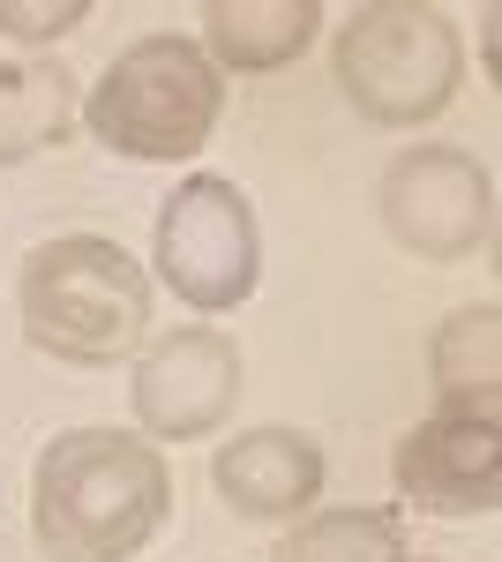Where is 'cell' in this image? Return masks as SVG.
<instances>
[{"mask_svg": "<svg viewBox=\"0 0 502 562\" xmlns=\"http://www.w3.org/2000/svg\"><path fill=\"white\" fill-rule=\"evenodd\" d=\"M172 518V465L127 428H68L31 473L45 562H135Z\"/></svg>", "mask_w": 502, "mask_h": 562, "instance_id": "1", "label": "cell"}, {"mask_svg": "<svg viewBox=\"0 0 502 562\" xmlns=\"http://www.w3.org/2000/svg\"><path fill=\"white\" fill-rule=\"evenodd\" d=\"M23 338L68 368H113L150 338V278L105 233H60L15 278Z\"/></svg>", "mask_w": 502, "mask_h": 562, "instance_id": "2", "label": "cell"}, {"mask_svg": "<svg viewBox=\"0 0 502 562\" xmlns=\"http://www.w3.org/2000/svg\"><path fill=\"white\" fill-rule=\"evenodd\" d=\"M217 113H225V76L203 60V45L188 38H135L98 76V90L83 105L90 135L105 150L150 158V166L196 158L217 135Z\"/></svg>", "mask_w": 502, "mask_h": 562, "instance_id": "3", "label": "cell"}, {"mask_svg": "<svg viewBox=\"0 0 502 562\" xmlns=\"http://www.w3.org/2000/svg\"><path fill=\"white\" fill-rule=\"evenodd\" d=\"M465 83V45L450 15L413 0H376L337 23V90L376 128H420L435 121Z\"/></svg>", "mask_w": 502, "mask_h": 562, "instance_id": "4", "label": "cell"}, {"mask_svg": "<svg viewBox=\"0 0 502 562\" xmlns=\"http://www.w3.org/2000/svg\"><path fill=\"white\" fill-rule=\"evenodd\" d=\"M150 262L172 293L203 315H225L255 293L263 278V233H255V203L225 173H188L158 211V240Z\"/></svg>", "mask_w": 502, "mask_h": 562, "instance_id": "5", "label": "cell"}, {"mask_svg": "<svg viewBox=\"0 0 502 562\" xmlns=\"http://www.w3.org/2000/svg\"><path fill=\"white\" fill-rule=\"evenodd\" d=\"M382 225L420 262H465L495 233V188L465 150L420 143L405 158H390V173H382Z\"/></svg>", "mask_w": 502, "mask_h": 562, "instance_id": "6", "label": "cell"}, {"mask_svg": "<svg viewBox=\"0 0 502 562\" xmlns=\"http://www.w3.org/2000/svg\"><path fill=\"white\" fill-rule=\"evenodd\" d=\"M135 420L158 442H196V435H217L241 405V346L225 330H172L135 360Z\"/></svg>", "mask_w": 502, "mask_h": 562, "instance_id": "7", "label": "cell"}, {"mask_svg": "<svg viewBox=\"0 0 502 562\" xmlns=\"http://www.w3.org/2000/svg\"><path fill=\"white\" fill-rule=\"evenodd\" d=\"M398 495L435 510V518H488L502 503V435L472 413H427L420 428L398 435Z\"/></svg>", "mask_w": 502, "mask_h": 562, "instance_id": "8", "label": "cell"}, {"mask_svg": "<svg viewBox=\"0 0 502 562\" xmlns=\"http://www.w3.org/2000/svg\"><path fill=\"white\" fill-rule=\"evenodd\" d=\"M210 480L241 518H300L323 495V442L300 428H248L210 458Z\"/></svg>", "mask_w": 502, "mask_h": 562, "instance_id": "9", "label": "cell"}, {"mask_svg": "<svg viewBox=\"0 0 502 562\" xmlns=\"http://www.w3.org/2000/svg\"><path fill=\"white\" fill-rule=\"evenodd\" d=\"M323 31V8L315 0H210L203 8V60L210 68H233V76H270V68H293L300 53Z\"/></svg>", "mask_w": 502, "mask_h": 562, "instance_id": "10", "label": "cell"}, {"mask_svg": "<svg viewBox=\"0 0 502 562\" xmlns=\"http://www.w3.org/2000/svg\"><path fill=\"white\" fill-rule=\"evenodd\" d=\"M76 135V76L53 60H0V166Z\"/></svg>", "mask_w": 502, "mask_h": 562, "instance_id": "11", "label": "cell"}, {"mask_svg": "<svg viewBox=\"0 0 502 562\" xmlns=\"http://www.w3.org/2000/svg\"><path fill=\"white\" fill-rule=\"evenodd\" d=\"M495 307H458L443 330H435V352H427V375H435V413H472V420H495L502 397V360H495Z\"/></svg>", "mask_w": 502, "mask_h": 562, "instance_id": "12", "label": "cell"}, {"mask_svg": "<svg viewBox=\"0 0 502 562\" xmlns=\"http://www.w3.org/2000/svg\"><path fill=\"white\" fill-rule=\"evenodd\" d=\"M270 562H405L398 510H315L300 518Z\"/></svg>", "mask_w": 502, "mask_h": 562, "instance_id": "13", "label": "cell"}, {"mask_svg": "<svg viewBox=\"0 0 502 562\" xmlns=\"http://www.w3.org/2000/svg\"><path fill=\"white\" fill-rule=\"evenodd\" d=\"M76 23H90V0H53V8H38V0H0V31L8 38H68Z\"/></svg>", "mask_w": 502, "mask_h": 562, "instance_id": "14", "label": "cell"}]
</instances>
